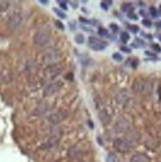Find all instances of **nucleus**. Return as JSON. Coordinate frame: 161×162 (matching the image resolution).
Masks as SVG:
<instances>
[{
	"instance_id": "f257e3e1",
	"label": "nucleus",
	"mask_w": 161,
	"mask_h": 162,
	"mask_svg": "<svg viewBox=\"0 0 161 162\" xmlns=\"http://www.w3.org/2000/svg\"><path fill=\"white\" fill-rule=\"evenodd\" d=\"M23 23V16L19 12H15L12 15H10L7 19V26L11 30H16L21 26Z\"/></svg>"
},
{
	"instance_id": "f03ea898",
	"label": "nucleus",
	"mask_w": 161,
	"mask_h": 162,
	"mask_svg": "<svg viewBox=\"0 0 161 162\" xmlns=\"http://www.w3.org/2000/svg\"><path fill=\"white\" fill-rule=\"evenodd\" d=\"M133 145V142L130 140H127V138H117L114 142V147H115L117 150L121 151V152H126L129 151L132 146Z\"/></svg>"
},
{
	"instance_id": "7ed1b4c3",
	"label": "nucleus",
	"mask_w": 161,
	"mask_h": 162,
	"mask_svg": "<svg viewBox=\"0 0 161 162\" xmlns=\"http://www.w3.org/2000/svg\"><path fill=\"white\" fill-rule=\"evenodd\" d=\"M63 83L62 81L58 80V81H54L52 83H50L44 90V96L46 97H50V96L54 95L60 90V88L62 87Z\"/></svg>"
},
{
	"instance_id": "20e7f679",
	"label": "nucleus",
	"mask_w": 161,
	"mask_h": 162,
	"mask_svg": "<svg viewBox=\"0 0 161 162\" xmlns=\"http://www.w3.org/2000/svg\"><path fill=\"white\" fill-rule=\"evenodd\" d=\"M50 37L48 32H46V31H38V32L34 35L33 41L37 46L42 47V46H46V44L50 42Z\"/></svg>"
},
{
	"instance_id": "39448f33",
	"label": "nucleus",
	"mask_w": 161,
	"mask_h": 162,
	"mask_svg": "<svg viewBox=\"0 0 161 162\" xmlns=\"http://www.w3.org/2000/svg\"><path fill=\"white\" fill-rule=\"evenodd\" d=\"M89 46L94 50H103L106 49L108 44L102 40H99L96 37H90L89 38Z\"/></svg>"
},
{
	"instance_id": "423d86ee",
	"label": "nucleus",
	"mask_w": 161,
	"mask_h": 162,
	"mask_svg": "<svg viewBox=\"0 0 161 162\" xmlns=\"http://www.w3.org/2000/svg\"><path fill=\"white\" fill-rule=\"evenodd\" d=\"M66 116H67V114L65 112H63V111H58V112L52 114L50 117H48V120L50 124H52V125H58V124H59L60 122H62L63 120H65Z\"/></svg>"
},
{
	"instance_id": "0eeeda50",
	"label": "nucleus",
	"mask_w": 161,
	"mask_h": 162,
	"mask_svg": "<svg viewBox=\"0 0 161 162\" xmlns=\"http://www.w3.org/2000/svg\"><path fill=\"white\" fill-rule=\"evenodd\" d=\"M129 127H130V123H129L128 120L125 119V118H121L117 121L115 127H114V130L117 134H122V132H127Z\"/></svg>"
},
{
	"instance_id": "6e6552de",
	"label": "nucleus",
	"mask_w": 161,
	"mask_h": 162,
	"mask_svg": "<svg viewBox=\"0 0 161 162\" xmlns=\"http://www.w3.org/2000/svg\"><path fill=\"white\" fill-rule=\"evenodd\" d=\"M60 72H61L60 67H59L58 65H56V64H54L52 66H50V68H48L46 70V77H48V78L52 79V78H54L56 76H58Z\"/></svg>"
},
{
	"instance_id": "1a4fd4ad",
	"label": "nucleus",
	"mask_w": 161,
	"mask_h": 162,
	"mask_svg": "<svg viewBox=\"0 0 161 162\" xmlns=\"http://www.w3.org/2000/svg\"><path fill=\"white\" fill-rule=\"evenodd\" d=\"M148 87L151 88V86L148 85V83L146 81H139L138 83L134 86L135 90L140 92V93H146V92L149 91V90H148Z\"/></svg>"
},
{
	"instance_id": "9d476101",
	"label": "nucleus",
	"mask_w": 161,
	"mask_h": 162,
	"mask_svg": "<svg viewBox=\"0 0 161 162\" xmlns=\"http://www.w3.org/2000/svg\"><path fill=\"white\" fill-rule=\"evenodd\" d=\"M48 103H42V104H40L39 106L36 108L35 112L33 114L34 115H37V116H41V115H44V114H46L48 112Z\"/></svg>"
},
{
	"instance_id": "9b49d317",
	"label": "nucleus",
	"mask_w": 161,
	"mask_h": 162,
	"mask_svg": "<svg viewBox=\"0 0 161 162\" xmlns=\"http://www.w3.org/2000/svg\"><path fill=\"white\" fill-rule=\"evenodd\" d=\"M68 155H69V157L72 159H79V158H81V156H82V152L79 148H77V147H71V148L68 150Z\"/></svg>"
},
{
	"instance_id": "f8f14e48",
	"label": "nucleus",
	"mask_w": 161,
	"mask_h": 162,
	"mask_svg": "<svg viewBox=\"0 0 161 162\" xmlns=\"http://www.w3.org/2000/svg\"><path fill=\"white\" fill-rule=\"evenodd\" d=\"M99 119L104 125H108L111 122V117H110V115L107 113L106 110H102L99 112Z\"/></svg>"
},
{
	"instance_id": "ddd939ff",
	"label": "nucleus",
	"mask_w": 161,
	"mask_h": 162,
	"mask_svg": "<svg viewBox=\"0 0 161 162\" xmlns=\"http://www.w3.org/2000/svg\"><path fill=\"white\" fill-rule=\"evenodd\" d=\"M132 162H150V159L144 154H136L131 159Z\"/></svg>"
},
{
	"instance_id": "4468645a",
	"label": "nucleus",
	"mask_w": 161,
	"mask_h": 162,
	"mask_svg": "<svg viewBox=\"0 0 161 162\" xmlns=\"http://www.w3.org/2000/svg\"><path fill=\"white\" fill-rule=\"evenodd\" d=\"M133 9V7L131 3H125L122 5V10L124 12H131Z\"/></svg>"
},
{
	"instance_id": "2eb2a0df",
	"label": "nucleus",
	"mask_w": 161,
	"mask_h": 162,
	"mask_svg": "<svg viewBox=\"0 0 161 162\" xmlns=\"http://www.w3.org/2000/svg\"><path fill=\"white\" fill-rule=\"evenodd\" d=\"M9 2H7V1H2V2H0V11L1 12H4V11H6V10L9 8Z\"/></svg>"
},
{
	"instance_id": "dca6fc26",
	"label": "nucleus",
	"mask_w": 161,
	"mask_h": 162,
	"mask_svg": "<svg viewBox=\"0 0 161 162\" xmlns=\"http://www.w3.org/2000/svg\"><path fill=\"white\" fill-rule=\"evenodd\" d=\"M121 40H122L123 43H127L130 40V35L127 32H122L121 33Z\"/></svg>"
},
{
	"instance_id": "f3484780",
	"label": "nucleus",
	"mask_w": 161,
	"mask_h": 162,
	"mask_svg": "<svg viewBox=\"0 0 161 162\" xmlns=\"http://www.w3.org/2000/svg\"><path fill=\"white\" fill-rule=\"evenodd\" d=\"M75 42L78 44H83L84 43V36L81 35V34H78L75 37Z\"/></svg>"
},
{
	"instance_id": "a211bd4d",
	"label": "nucleus",
	"mask_w": 161,
	"mask_h": 162,
	"mask_svg": "<svg viewBox=\"0 0 161 162\" xmlns=\"http://www.w3.org/2000/svg\"><path fill=\"white\" fill-rule=\"evenodd\" d=\"M54 11L56 12V15H58V17H60L61 19H64L65 17H66V16H65V14L63 13V12L59 11V10L58 9V8H54Z\"/></svg>"
},
{
	"instance_id": "6ab92c4d",
	"label": "nucleus",
	"mask_w": 161,
	"mask_h": 162,
	"mask_svg": "<svg viewBox=\"0 0 161 162\" xmlns=\"http://www.w3.org/2000/svg\"><path fill=\"white\" fill-rule=\"evenodd\" d=\"M129 29L131 30V32H133V34H136L137 32H138V27L137 26H135V25H132V26H130L129 27Z\"/></svg>"
},
{
	"instance_id": "aec40b11",
	"label": "nucleus",
	"mask_w": 161,
	"mask_h": 162,
	"mask_svg": "<svg viewBox=\"0 0 161 162\" xmlns=\"http://www.w3.org/2000/svg\"><path fill=\"white\" fill-rule=\"evenodd\" d=\"M113 58L117 60V61H122L123 60V56H121L120 54H118V52H116V54H113Z\"/></svg>"
},
{
	"instance_id": "412c9836",
	"label": "nucleus",
	"mask_w": 161,
	"mask_h": 162,
	"mask_svg": "<svg viewBox=\"0 0 161 162\" xmlns=\"http://www.w3.org/2000/svg\"><path fill=\"white\" fill-rule=\"evenodd\" d=\"M98 33H99V35H100V36H107L108 35V31L106 30V29H104V28L99 29Z\"/></svg>"
},
{
	"instance_id": "4be33fe9",
	"label": "nucleus",
	"mask_w": 161,
	"mask_h": 162,
	"mask_svg": "<svg viewBox=\"0 0 161 162\" xmlns=\"http://www.w3.org/2000/svg\"><path fill=\"white\" fill-rule=\"evenodd\" d=\"M149 11H150V14H151L152 17H156V16H157V10H156L154 7H150Z\"/></svg>"
},
{
	"instance_id": "5701e85b",
	"label": "nucleus",
	"mask_w": 161,
	"mask_h": 162,
	"mask_svg": "<svg viewBox=\"0 0 161 162\" xmlns=\"http://www.w3.org/2000/svg\"><path fill=\"white\" fill-rule=\"evenodd\" d=\"M142 25L145 27H150L151 26V22L149 20H147V19H144V20H142Z\"/></svg>"
},
{
	"instance_id": "b1692460",
	"label": "nucleus",
	"mask_w": 161,
	"mask_h": 162,
	"mask_svg": "<svg viewBox=\"0 0 161 162\" xmlns=\"http://www.w3.org/2000/svg\"><path fill=\"white\" fill-rule=\"evenodd\" d=\"M151 47H152V49L155 50L156 52H161V48H160L158 45H156V44H153V45H152Z\"/></svg>"
},
{
	"instance_id": "393cba45",
	"label": "nucleus",
	"mask_w": 161,
	"mask_h": 162,
	"mask_svg": "<svg viewBox=\"0 0 161 162\" xmlns=\"http://www.w3.org/2000/svg\"><path fill=\"white\" fill-rule=\"evenodd\" d=\"M56 27H58V28L61 29V30H64V26L62 25V23L58 22V21H56Z\"/></svg>"
},
{
	"instance_id": "a878e982",
	"label": "nucleus",
	"mask_w": 161,
	"mask_h": 162,
	"mask_svg": "<svg viewBox=\"0 0 161 162\" xmlns=\"http://www.w3.org/2000/svg\"><path fill=\"white\" fill-rule=\"evenodd\" d=\"M110 28L113 29L114 32H117V31L119 30V27L117 26V25H115V24H111V25H110Z\"/></svg>"
},
{
	"instance_id": "bb28decb",
	"label": "nucleus",
	"mask_w": 161,
	"mask_h": 162,
	"mask_svg": "<svg viewBox=\"0 0 161 162\" xmlns=\"http://www.w3.org/2000/svg\"><path fill=\"white\" fill-rule=\"evenodd\" d=\"M58 3H59V5H60V7H61V8H63V9H67L66 3H65L64 1H59Z\"/></svg>"
},
{
	"instance_id": "cd10ccee",
	"label": "nucleus",
	"mask_w": 161,
	"mask_h": 162,
	"mask_svg": "<svg viewBox=\"0 0 161 162\" xmlns=\"http://www.w3.org/2000/svg\"><path fill=\"white\" fill-rule=\"evenodd\" d=\"M121 50H123V52H128V54H130V52H132V50L129 49V48H126V47H122L121 48Z\"/></svg>"
},
{
	"instance_id": "c85d7f7f",
	"label": "nucleus",
	"mask_w": 161,
	"mask_h": 162,
	"mask_svg": "<svg viewBox=\"0 0 161 162\" xmlns=\"http://www.w3.org/2000/svg\"><path fill=\"white\" fill-rule=\"evenodd\" d=\"M101 7H102L104 10H108L107 2H101Z\"/></svg>"
},
{
	"instance_id": "c756f323",
	"label": "nucleus",
	"mask_w": 161,
	"mask_h": 162,
	"mask_svg": "<svg viewBox=\"0 0 161 162\" xmlns=\"http://www.w3.org/2000/svg\"><path fill=\"white\" fill-rule=\"evenodd\" d=\"M128 17H129L130 19H133V20H136V19H137V16H136V15H133V13H130V14H129Z\"/></svg>"
},
{
	"instance_id": "7c9ffc66",
	"label": "nucleus",
	"mask_w": 161,
	"mask_h": 162,
	"mask_svg": "<svg viewBox=\"0 0 161 162\" xmlns=\"http://www.w3.org/2000/svg\"><path fill=\"white\" fill-rule=\"evenodd\" d=\"M157 92H158V95H159V100L161 101V86H159V87H158Z\"/></svg>"
},
{
	"instance_id": "2f4dec72",
	"label": "nucleus",
	"mask_w": 161,
	"mask_h": 162,
	"mask_svg": "<svg viewBox=\"0 0 161 162\" xmlns=\"http://www.w3.org/2000/svg\"><path fill=\"white\" fill-rule=\"evenodd\" d=\"M145 54H146V56H154V54H152V52H145Z\"/></svg>"
},
{
	"instance_id": "473e14b6",
	"label": "nucleus",
	"mask_w": 161,
	"mask_h": 162,
	"mask_svg": "<svg viewBox=\"0 0 161 162\" xmlns=\"http://www.w3.org/2000/svg\"><path fill=\"white\" fill-rule=\"evenodd\" d=\"M139 13H140L141 16H145V15H146V14H145V12L142 11V10H140V12H139Z\"/></svg>"
},
{
	"instance_id": "72a5a7b5",
	"label": "nucleus",
	"mask_w": 161,
	"mask_h": 162,
	"mask_svg": "<svg viewBox=\"0 0 161 162\" xmlns=\"http://www.w3.org/2000/svg\"><path fill=\"white\" fill-rule=\"evenodd\" d=\"M156 27H159V28H161V21L158 23H156Z\"/></svg>"
}]
</instances>
